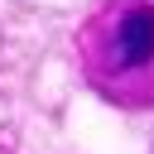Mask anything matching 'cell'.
<instances>
[{"label": "cell", "instance_id": "obj_1", "mask_svg": "<svg viewBox=\"0 0 154 154\" xmlns=\"http://www.w3.org/2000/svg\"><path fill=\"white\" fill-rule=\"evenodd\" d=\"M111 63H116L120 72H135V67L154 63V10H149V5H130V10L116 19Z\"/></svg>", "mask_w": 154, "mask_h": 154}]
</instances>
